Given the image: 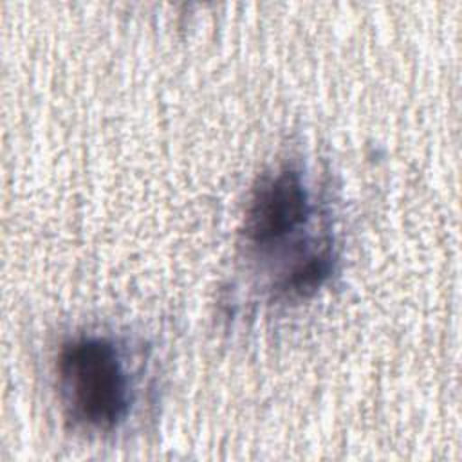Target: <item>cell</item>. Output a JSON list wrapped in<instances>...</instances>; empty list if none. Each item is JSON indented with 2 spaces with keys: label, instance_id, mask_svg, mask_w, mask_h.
<instances>
[{
  "label": "cell",
  "instance_id": "2",
  "mask_svg": "<svg viewBox=\"0 0 462 462\" xmlns=\"http://www.w3.org/2000/svg\"><path fill=\"white\" fill-rule=\"evenodd\" d=\"M309 217L310 202L301 173L282 168L263 177L254 188L245 209L244 233L251 245L273 249L301 229Z\"/></svg>",
  "mask_w": 462,
  "mask_h": 462
},
{
  "label": "cell",
  "instance_id": "3",
  "mask_svg": "<svg viewBox=\"0 0 462 462\" xmlns=\"http://www.w3.org/2000/svg\"><path fill=\"white\" fill-rule=\"evenodd\" d=\"M332 247L325 242L319 249L307 251L292 267L282 276L278 291L289 298H307L314 294L332 273Z\"/></svg>",
  "mask_w": 462,
  "mask_h": 462
},
{
  "label": "cell",
  "instance_id": "1",
  "mask_svg": "<svg viewBox=\"0 0 462 462\" xmlns=\"http://www.w3.org/2000/svg\"><path fill=\"white\" fill-rule=\"evenodd\" d=\"M58 383L70 419L108 431L126 415L130 384L116 346L103 337H78L58 354Z\"/></svg>",
  "mask_w": 462,
  "mask_h": 462
}]
</instances>
